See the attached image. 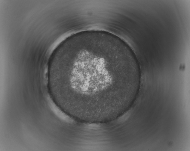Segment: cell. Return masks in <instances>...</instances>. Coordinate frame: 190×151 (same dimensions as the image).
I'll return each instance as SVG.
<instances>
[{"instance_id": "obj_1", "label": "cell", "mask_w": 190, "mask_h": 151, "mask_svg": "<svg viewBox=\"0 0 190 151\" xmlns=\"http://www.w3.org/2000/svg\"><path fill=\"white\" fill-rule=\"evenodd\" d=\"M141 76L135 57L112 40L98 37L75 40L55 54L47 73L55 101L73 117L104 118L130 100Z\"/></svg>"}]
</instances>
